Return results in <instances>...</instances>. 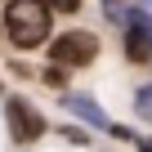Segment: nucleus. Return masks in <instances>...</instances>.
<instances>
[{"label": "nucleus", "mask_w": 152, "mask_h": 152, "mask_svg": "<svg viewBox=\"0 0 152 152\" xmlns=\"http://www.w3.org/2000/svg\"><path fill=\"white\" fill-rule=\"evenodd\" d=\"M5 27H9V40L18 49H36L49 36V5L45 0H14L5 14Z\"/></svg>", "instance_id": "nucleus-1"}, {"label": "nucleus", "mask_w": 152, "mask_h": 152, "mask_svg": "<svg viewBox=\"0 0 152 152\" xmlns=\"http://www.w3.org/2000/svg\"><path fill=\"white\" fill-rule=\"evenodd\" d=\"M94 54H99V36H90V31H63V36L49 45V58L63 63V67H81V63H90Z\"/></svg>", "instance_id": "nucleus-2"}, {"label": "nucleus", "mask_w": 152, "mask_h": 152, "mask_svg": "<svg viewBox=\"0 0 152 152\" xmlns=\"http://www.w3.org/2000/svg\"><path fill=\"white\" fill-rule=\"evenodd\" d=\"M5 116H9V134H14L18 143H31V139H40V134H45V121H40V112H36V107H27L23 99H9Z\"/></svg>", "instance_id": "nucleus-3"}, {"label": "nucleus", "mask_w": 152, "mask_h": 152, "mask_svg": "<svg viewBox=\"0 0 152 152\" xmlns=\"http://www.w3.org/2000/svg\"><path fill=\"white\" fill-rule=\"evenodd\" d=\"M63 107H72L81 121H90V125H99V130H112V121H107V112L99 107V103H90L85 94H67L63 99Z\"/></svg>", "instance_id": "nucleus-4"}, {"label": "nucleus", "mask_w": 152, "mask_h": 152, "mask_svg": "<svg viewBox=\"0 0 152 152\" xmlns=\"http://www.w3.org/2000/svg\"><path fill=\"white\" fill-rule=\"evenodd\" d=\"M125 54H130V63H148L152 58V36L148 31H125Z\"/></svg>", "instance_id": "nucleus-5"}, {"label": "nucleus", "mask_w": 152, "mask_h": 152, "mask_svg": "<svg viewBox=\"0 0 152 152\" xmlns=\"http://www.w3.org/2000/svg\"><path fill=\"white\" fill-rule=\"evenodd\" d=\"M134 107H139V116H148V121H152V85H143V90L134 94Z\"/></svg>", "instance_id": "nucleus-6"}, {"label": "nucleus", "mask_w": 152, "mask_h": 152, "mask_svg": "<svg viewBox=\"0 0 152 152\" xmlns=\"http://www.w3.org/2000/svg\"><path fill=\"white\" fill-rule=\"evenodd\" d=\"M45 5L58 9V14H76V9H81V0H45Z\"/></svg>", "instance_id": "nucleus-7"}, {"label": "nucleus", "mask_w": 152, "mask_h": 152, "mask_svg": "<svg viewBox=\"0 0 152 152\" xmlns=\"http://www.w3.org/2000/svg\"><path fill=\"white\" fill-rule=\"evenodd\" d=\"M139 152H152V143H143V148H139Z\"/></svg>", "instance_id": "nucleus-8"}, {"label": "nucleus", "mask_w": 152, "mask_h": 152, "mask_svg": "<svg viewBox=\"0 0 152 152\" xmlns=\"http://www.w3.org/2000/svg\"><path fill=\"white\" fill-rule=\"evenodd\" d=\"M148 5H152V0H148Z\"/></svg>", "instance_id": "nucleus-9"}]
</instances>
